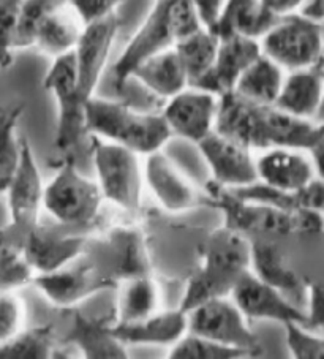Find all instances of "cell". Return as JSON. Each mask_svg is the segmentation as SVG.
Wrapping results in <instances>:
<instances>
[{"mask_svg":"<svg viewBox=\"0 0 324 359\" xmlns=\"http://www.w3.org/2000/svg\"><path fill=\"white\" fill-rule=\"evenodd\" d=\"M315 126L313 121L299 119L276 104L253 103L231 90L219 97L214 130L248 149L310 151L315 146Z\"/></svg>","mask_w":324,"mask_h":359,"instance_id":"1","label":"cell"},{"mask_svg":"<svg viewBox=\"0 0 324 359\" xmlns=\"http://www.w3.org/2000/svg\"><path fill=\"white\" fill-rule=\"evenodd\" d=\"M86 132L138 156L161 151L173 136L161 113L141 111L128 103L95 95L86 102Z\"/></svg>","mask_w":324,"mask_h":359,"instance_id":"2","label":"cell"},{"mask_svg":"<svg viewBox=\"0 0 324 359\" xmlns=\"http://www.w3.org/2000/svg\"><path fill=\"white\" fill-rule=\"evenodd\" d=\"M203 27L190 0H155L144 22L128 41L114 65V83L123 89L130 73L142 60L177 45Z\"/></svg>","mask_w":324,"mask_h":359,"instance_id":"3","label":"cell"},{"mask_svg":"<svg viewBox=\"0 0 324 359\" xmlns=\"http://www.w3.org/2000/svg\"><path fill=\"white\" fill-rule=\"evenodd\" d=\"M252 243L244 234L223 226L205 241L203 264L193 274L187 288L182 311L198 306L210 298L229 296L236 282L250 269Z\"/></svg>","mask_w":324,"mask_h":359,"instance_id":"4","label":"cell"},{"mask_svg":"<svg viewBox=\"0 0 324 359\" xmlns=\"http://www.w3.org/2000/svg\"><path fill=\"white\" fill-rule=\"evenodd\" d=\"M259 45L263 54L283 70L313 67L323 60V24L302 13L278 18Z\"/></svg>","mask_w":324,"mask_h":359,"instance_id":"5","label":"cell"},{"mask_svg":"<svg viewBox=\"0 0 324 359\" xmlns=\"http://www.w3.org/2000/svg\"><path fill=\"white\" fill-rule=\"evenodd\" d=\"M98 184L78 171L67 158L43 191V206L64 226H84L97 219L103 203Z\"/></svg>","mask_w":324,"mask_h":359,"instance_id":"6","label":"cell"},{"mask_svg":"<svg viewBox=\"0 0 324 359\" xmlns=\"http://www.w3.org/2000/svg\"><path fill=\"white\" fill-rule=\"evenodd\" d=\"M90 136L97 184L103 198L128 212L138 210L142 190V170L138 154L116 142Z\"/></svg>","mask_w":324,"mask_h":359,"instance_id":"7","label":"cell"},{"mask_svg":"<svg viewBox=\"0 0 324 359\" xmlns=\"http://www.w3.org/2000/svg\"><path fill=\"white\" fill-rule=\"evenodd\" d=\"M43 88L51 92L58 104V130L55 147L70 152L83 140L86 132V100L78 88L76 65L73 51L54 57Z\"/></svg>","mask_w":324,"mask_h":359,"instance_id":"8","label":"cell"},{"mask_svg":"<svg viewBox=\"0 0 324 359\" xmlns=\"http://www.w3.org/2000/svg\"><path fill=\"white\" fill-rule=\"evenodd\" d=\"M187 332L258 355L261 345L248 320L228 296L210 298L187 311Z\"/></svg>","mask_w":324,"mask_h":359,"instance_id":"9","label":"cell"},{"mask_svg":"<svg viewBox=\"0 0 324 359\" xmlns=\"http://www.w3.org/2000/svg\"><path fill=\"white\" fill-rule=\"evenodd\" d=\"M119 24V16L116 13L87 24L73 49L78 88L86 102L95 95V89L108 62Z\"/></svg>","mask_w":324,"mask_h":359,"instance_id":"10","label":"cell"},{"mask_svg":"<svg viewBox=\"0 0 324 359\" xmlns=\"http://www.w3.org/2000/svg\"><path fill=\"white\" fill-rule=\"evenodd\" d=\"M219 95L212 92L187 88L171 98H168L161 116L170 127L171 133L198 144L215 128Z\"/></svg>","mask_w":324,"mask_h":359,"instance_id":"11","label":"cell"},{"mask_svg":"<svg viewBox=\"0 0 324 359\" xmlns=\"http://www.w3.org/2000/svg\"><path fill=\"white\" fill-rule=\"evenodd\" d=\"M198 147L220 187L238 190L258 182L257 160L247 146L214 130L198 142Z\"/></svg>","mask_w":324,"mask_h":359,"instance_id":"12","label":"cell"},{"mask_svg":"<svg viewBox=\"0 0 324 359\" xmlns=\"http://www.w3.org/2000/svg\"><path fill=\"white\" fill-rule=\"evenodd\" d=\"M11 228L26 236L39 222L40 206L43 204V185L39 166L34 158L32 147L26 138H21V157L7 185Z\"/></svg>","mask_w":324,"mask_h":359,"instance_id":"13","label":"cell"},{"mask_svg":"<svg viewBox=\"0 0 324 359\" xmlns=\"http://www.w3.org/2000/svg\"><path fill=\"white\" fill-rule=\"evenodd\" d=\"M229 294L248 321L269 320L282 325L288 321L307 323V312L296 307L283 293L261 280L250 269L239 277Z\"/></svg>","mask_w":324,"mask_h":359,"instance_id":"14","label":"cell"},{"mask_svg":"<svg viewBox=\"0 0 324 359\" xmlns=\"http://www.w3.org/2000/svg\"><path fill=\"white\" fill-rule=\"evenodd\" d=\"M34 283L55 306L72 307L109 288L114 280L100 274L93 264H67L58 271L34 277Z\"/></svg>","mask_w":324,"mask_h":359,"instance_id":"15","label":"cell"},{"mask_svg":"<svg viewBox=\"0 0 324 359\" xmlns=\"http://www.w3.org/2000/svg\"><path fill=\"white\" fill-rule=\"evenodd\" d=\"M258 181L282 194H296L316 176L311 156L304 149L272 147L257 160Z\"/></svg>","mask_w":324,"mask_h":359,"instance_id":"16","label":"cell"},{"mask_svg":"<svg viewBox=\"0 0 324 359\" xmlns=\"http://www.w3.org/2000/svg\"><path fill=\"white\" fill-rule=\"evenodd\" d=\"M86 239L36 224L22 239V250L29 264L40 274L58 271L74 263L84 249Z\"/></svg>","mask_w":324,"mask_h":359,"instance_id":"17","label":"cell"},{"mask_svg":"<svg viewBox=\"0 0 324 359\" xmlns=\"http://www.w3.org/2000/svg\"><path fill=\"white\" fill-rule=\"evenodd\" d=\"M261 53L263 51L257 39L244 35L222 36L214 68L196 89L212 92L219 97L231 92L242 73L259 57Z\"/></svg>","mask_w":324,"mask_h":359,"instance_id":"18","label":"cell"},{"mask_svg":"<svg viewBox=\"0 0 324 359\" xmlns=\"http://www.w3.org/2000/svg\"><path fill=\"white\" fill-rule=\"evenodd\" d=\"M144 176L155 198L170 212H185L196 206L195 187L161 151L149 154Z\"/></svg>","mask_w":324,"mask_h":359,"instance_id":"19","label":"cell"},{"mask_svg":"<svg viewBox=\"0 0 324 359\" xmlns=\"http://www.w3.org/2000/svg\"><path fill=\"white\" fill-rule=\"evenodd\" d=\"M324 97V59L313 67L290 72L280 90L276 107L299 119L313 121Z\"/></svg>","mask_w":324,"mask_h":359,"instance_id":"20","label":"cell"},{"mask_svg":"<svg viewBox=\"0 0 324 359\" xmlns=\"http://www.w3.org/2000/svg\"><path fill=\"white\" fill-rule=\"evenodd\" d=\"M187 330V312L182 309L155 312L133 323H116L111 326V331L123 345H174L185 336Z\"/></svg>","mask_w":324,"mask_h":359,"instance_id":"21","label":"cell"},{"mask_svg":"<svg viewBox=\"0 0 324 359\" xmlns=\"http://www.w3.org/2000/svg\"><path fill=\"white\" fill-rule=\"evenodd\" d=\"M130 79H136L151 94L165 100L189 88L185 68L174 48L142 60L133 68L127 81Z\"/></svg>","mask_w":324,"mask_h":359,"instance_id":"22","label":"cell"},{"mask_svg":"<svg viewBox=\"0 0 324 359\" xmlns=\"http://www.w3.org/2000/svg\"><path fill=\"white\" fill-rule=\"evenodd\" d=\"M250 271L255 272L261 280L283 293L290 301L291 298L299 299L307 296V287L291 269L277 245L269 243H252Z\"/></svg>","mask_w":324,"mask_h":359,"instance_id":"23","label":"cell"},{"mask_svg":"<svg viewBox=\"0 0 324 359\" xmlns=\"http://www.w3.org/2000/svg\"><path fill=\"white\" fill-rule=\"evenodd\" d=\"M277 21L278 18L272 16L261 0H227L212 32L220 39L244 35L259 40Z\"/></svg>","mask_w":324,"mask_h":359,"instance_id":"24","label":"cell"},{"mask_svg":"<svg viewBox=\"0 0 324 359\" xmlns=\"http://www.w3.org/2000/svg\"><path fill=\"white\" fill-rule=\"evenodd\" d=\"M84 22L70 4L54 10L36 30L34 46L51 57L72 53L83 34Z\"/></svg>","mask_w":324,"mask_h":359,"instance_id":"25","label":"cell"},{"mask_svg":"<svg viewBox=\"0 0 324 359\" xmlns=\"http://www.w3.org/2000/svg\"><path fill=\"white\" fill-rule=\"evenodd\" d=\"M283 81V68L261 53L242 73L233 90L253 103L276 104Z\"/></svg>","mask_w":324,"mask_h":359,"instance_id":"26","label":"cell"},{"mask_svg":"<svg viewBox=\"0 0 324 359\" xmlns=\"http://www.w3.org/2000/svg\"><path fill=\"white\" fill-rule=\"evenodd\" d=\"M220 39L212 30L201 27L180 40L174 49L185 68L189 88H199L214 68Z\"/></svg>","mask_w":324,"mask_h":359,"instance_id":"27","label":"cell"},{"mask_svg":"<svg viewBox=\"0 0 324 359\" xmlns=\"http://www.w3.org/2000/svg\"><path fill=\"white\" fill-rule=\"evenodd\" d=\"M158 288L149 276L123 278L117 298V323H133L157 312Z\"/></svg>","mask_w":324,"mask_h":359,"instance_id":"28","label":"cell"},{"mask_svg":"<svg viewBox=\"0 0 324 359\" xmlns=\"http://www.w3.org/2000/svg\"><path fill=\"white\" fill-rule=\"evenodd\" d=\"M24 113V103L0 104V194L7 190L11 176L20 163L21 138H18V122Z\"/></svg>","mask_w":324,"mask_h":359,"instance_id":"29","label":"cell"},{"mask_svg":"<svg viewBox=\"0 0 324 359\" xmlns=\"http://www.w3.org/2000/svg\"><path fill=\"white\" fill-rule=\"evenodd\" d=\"M54 351L51 325L22 330L7 342L0 344V359H45Z\"/></svg>","mask_w":324,"mask_h":359,"instance_id":"30","label":"cell"},{"mask_svg":"<svg viewBox=\"0 0 324 359\" xmlns=\"http://www.w3.org/2000/svg\"><path fill=\"white\" fill-rule=\"evenodd\" d=\"M73 340L87 356L92 358H126V346L117 339L111 326L78 320Z\"/></svg>","mask_w":324,"mask_h":359,"instance_id":"31","label":"cell"},{"mask_svg":"<svg viewBox=\"0 0 324 359\" xmlns=\"http://www.w3.org/2000/svg\"><path fill=\"white\" fill-rule=\"evenodd\" d=\"M250 356H253L250 351L223 345L191 332H185L170 351V358L174 359H241Z\"/></svg>","mask_w":324,"mask_h":359,"instance_id":"32","label":"cell"},{"mask_svg":"<svg viewBox=\"0 0 324 359\" xmlns=\"http://www.w3.org/2000/svg\"><path fill=\"white\" fill-rule=\"evenodd\" d=\"M68 0H21L20 20H18L16 49L32 48L36 30L54 10L64 7Z\"/></svg>","mask_w":324,"mask_h":359,"instance_id":"33","label":"cell"},{"mask_svg":"<svg viewBox=\"0 0 324 359\" xmlns=\"http://www.w3.org/2000/svg\"><path fill=\"white\" fill-rule=\"evenodd\" d=\"M116 268L121 278L147 276V258L141 238L133 231H123L116 238Z\"/></svg>","mask_w":324,"mask_h":359,"instance_id":"34","label":"cell"},{"mask_svg":"<svg viewBox=\"0 0 324 359\" xmlns=\"http://www.w3.org/2000/svg\"><path fill=\"white\" fill-rule=\"evenodd\" d=\"M21 0H0V68L13 62Z\"/></svg>","mask_w":324,"mask_h":359,"instance_id":"35","label":"cell"},{"mask_svg":"<svg viewBox=\"0 0 324 359\" xmlns=\"http://www.w3.org/2000/svg\"><path fill=\"white\" fill-rule=\"evenodd\" d=\"M286 327V344L291 355L297 359H324V337L310 332L309 327L297 321H288Z\"/></svg>","mask_w":324,"mask_h":359,"instance_id":"36","label":"cell"},{"mask_svg":"<svg viewBox=\"0 0 324 359\" xmlns=\"http://www.w3.org/2000/svg\"><path fill=\"white\" fill-rule=\"evenodd\" d=\"M24 301L10 290H0V344L7 342L24 330Z\"/></svg>","mask_w":324,"mask_h":359,"instance_id":"37","label":"cell"},{"mask_svg":"<svg viewBox=\"0 0 324 359\" xmlns=\"http://www.w3.org/2000/svg\"><path fill=\"white\" fill-rule=\"evenodd\" d=\"M122 2L123 0H68L84 26L116 13V8Z\"/></svg>","mask_w":324,"mask_h":359,"instance_id":"38","label":"cell"},{"mask_svg":"<svg viewBox=\"0 0 324 359\" xmlns=\"http://www.w3.org/2000/svg\"><path fill=\"white\" fill-rule=\"evenodd\" d=\"M297 209L313 210V212H324V179L315 176L304 187L292 194Z\"/></svg>","mask_w":324,"mask_h":359,"instance_id":"39","label":"cell"},{"mask_svg":"<svg viewBox=\"0 0 324 359\" xmlns=\"http://www.w3.org/2000/svg\"><path fill=\"white\" fill-rule=\"evenodd\" d=\"M310 311L307 313V323L304 326L309 330L324 331V285H310L307 290Z\"/></svg>","mask_w":324,"mask_h":359,"instance_id":"40","label":"cell"},{"mask_svg":"<svg viewBox=\"0 0 324 359\" xmlns=\"http://www.w3.org/2000/svg\"><path fill=\"white\" fill-rule=\"evenodd\" d=\"M227 0H190L203 27L212 30L222 15Z\"/></svg>","mask_w":324,"mask_h":359,"instance_id":"41","label":"cell"},{"mask_svg":"<svg viewBox=\"0 0 324 359\" xmlns=\"http://www.w3.org/2000/svg\"><path fill=\"white\" fill-rule=\"evenodd\" d=\"M261 4L272 16L283 18L299 13L304 8V5L307 4V0H261Z\"/></svg>","mask_w":324,"mask_h":359,"instance_id":"42","label":"cell"},{"mask_svg":"<svg viewBox=\"0 0 324 359\" xmlns=\"http://www.w3.org/2000/svg\"><path fill=\"white\" fill-rule=\"evenodd\" d=\"M305 16L311 18V20L324 22V0H307L304 8L299 11Z\"/></svg>","mask_w":324,"mask_h":359,"instance_id":"43","label":"cell"},{"mask_svg":"<svg viewBox=\"0 0 324 359\" xmlns=\"http://www.w3.org/2000/svg\"><path fill=\"white\" fill-rule=\"evenodd\" d=\"M311 160H313L316 176L324 179V142H318L310 149Z\"/></svg>","mask_w":324,"mask_h":359,"instance_id":"44","label":"cell"},{"mask_svg":"<svg viewBox=\"0 0 324 359\" xmlns=\"http://www.w3.org/2000/svg\"><path fill=\"white\" fill-rule=\"evenodd\" d=\"M315 123V144H318V142H324V121Z\"/></svg>","mask_w":324,"mask_h":359,"instance_id":"45","label":"cell"},{"mask_svg":"<svg viewBox=\"0 0 324 359\" xmlns=\"http://www.w3.org/2000/svg\"><path fill=\"white\" fill-rule=\"evenodd\" d=\"M321 121H324V97H323V103H321V107H320V111H318L315 122H321Z\"/></svg>","mask_w":324,"mask_h":359,"instance_id":"46","label":"cell"},{"mask_svg":"<svg viewBox=\"0 0 324 359\" xmlns=\"http://www.w3.org/2000/svg\"><path fill=\"white\" fill-rule=\"evenodd\" d=\"M323 24V59H324V22Z\"/></svg>","mask_w":324,"mask_h":359,"instance_id":"47","label":"cell"},{"mask_svg":"<svg viewBox=\"0 0 324 359\" xmlns=\"http://www.w3.org/2000/svg\"><path fill=\"white\" fill-rule=\"evenodd\" d=\"M323 219H324V212H323Z\"/></svg>","mask_w":324,"mask_h":359,"instance_id":"48","label":"cell"}]
</instances>
